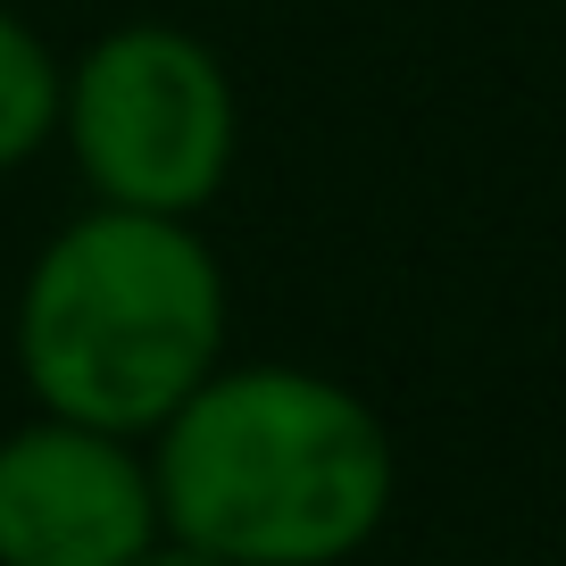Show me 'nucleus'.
I'll list each match as a JSON object with an SVG mask.
<instances>
[{
    "label": "nucleus",
    "instance_id": "nucleus-1",
    "mask_svg": "<svg viewBox=\"0 0 566 566\" xmlns=\"http://www.w3.org/2000/svg\"><path fill=\"white\" fill-rule=\"evenodd\" d=\"M150 492L176 542L226 566H342L391 525L400 442L325 367H217L150 433Z\"/></svg>",
    "mask_w": 566,
    "mask_h": 566
},
{
    "label": "nucleus",
    "instance_id": "nucleus-2",
    "mask_svg": "<svg viewBox=\"0 0 566 566\" xmlns=\"http://www.w3.org/2000/svg\"><path fill=\"white\" fill-rule=\"evenodd\" d=\"M9 358L34 417L150 442L226 367V266L184 217L92 200L25 259Z\"/></svg>",
    "mask_w": 566,
    "mask_h": 566
},
{
    "label": "nucleus",
    "instance_id": "nucleus-3",
    "mask_svg": "<svg viewBox=\"0 0 566 566\" xmlns=\"http://www.w3.org/2000/svg\"><path fill=\"white\" fill-rule=\"evenodd\" d=\"M59 150L101 209L192 226L242 159V92L192 25L125 18L67 59Z\"/></svg>",
    "mask_w": 566,
    "mask_h": 566
},
{
    "label": "nucleus",
    "instance_id": "nucleus-4",
    "mask_svg": "<svg viewBox=\"0 0 566 566\" xmlns=\"http://www.w3.org/2000/svg\"><path fill=\"white\" fill-rule=\"evenodd\" d=\"M159 533L142 442L67 417L0 433V566H134Z\"/></svg>",
    "mask_w": 566,
    "mask_h": 566
},
{
    "label": "nucleus",
    "instance_id": "nucleus-5",
    "mask_svg": "<svg viewBox=\"0 0 566 566\" xmlns=\"http://www.w3.org/2000/svg\"><path fill=\"white\" fill-rule=\"evenodd\" d=\"M59 84H67V59L42 42L34 18L0 0V176L34 167L59 142Z\"/></svg>",
    "mask_w": 566,
    "mask_h": 566
},
{
    "label": "nucleus",
    "instance_id": "nucleus-6",
    "mask_svg": "<svg viewBox=\"0 0 566 566\" xmlns=\"http://www.w3.org/2000/svg\"><path fill=\"white\" fill-rule=\"evenodd\" d=\"M134 566H226V558H209V549H192V542H176V533H159V542L142 549Z\"/></svg>",
    "mask_w": 566,
    "mask_h": 566
}]
</instances>
